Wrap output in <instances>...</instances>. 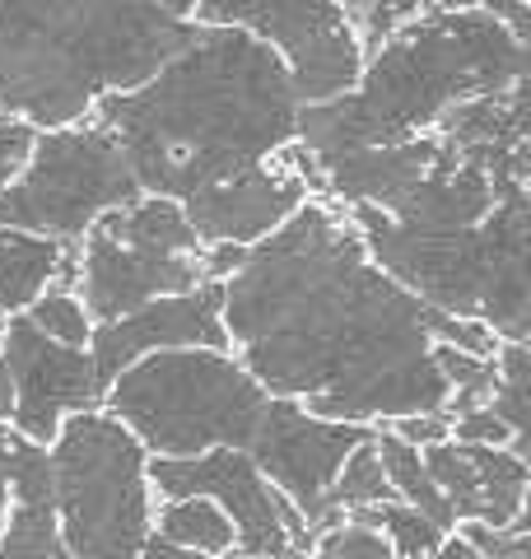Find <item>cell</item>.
<instances>
[{"mask_svg":"<svg viewBox=\"0 0 531 559\" xmlns=\"http://www.w3.org/2000/svg\"><path fill=\"white\" fill-rule=\"evenodd\" d=\"M220 289L228 349L271 396L335 425L448 411L429 308L374 266L341 205L308 197Z\"/></svg>","mask_w":531,"mask_h":559,"instance_id":"1","label":"cell"},{"mask_svg":"<svg viewBox=\"0 0 531 559\" xmlns=\"http://www.w3.org/2000/svg\"><path fill=\"white\" fill-rule=\"evenodd\" d=\"M304 103L285 61L243 28L197 24L187 47L131 94L94 108L127 154L140 197L187 201L238 173L271 164L298 135Z\"/></svg>","mask_w":531,"mask_h":559,"instance_id":"2","label":"cell"},{"mask_svg":"<svg viewBox=\"0 0 531 559\" xmlns=\"http://www.w3.org/2000/svg\"><path fill=\"white\" fill-rule=\"evenodd\" d=\"M527 80V38L481 10H424L364 61L359 84L298 112V145L312 159L434 135L467 98Z\"/></svg>","mask_w":531,"mask_h":559,"instance_id":"3","label":"cell"},{"mask_svg":"<svg viewBox=\"0 0 531 559\" xmlns=\"http://www.w3.org/2000/svg\"><path fill=\"white\" fill-rule=\"evenodd\" d=\"M197 24L154 0H0V112L33 131L94 117L187 47Z\"/></svg>","mask_w":531,"mask_h":559,"instance_id":"4","label":"cell"},{"mask_svg":"<svg viewBox=\"0 0 531 559\" xmlns=\"http://www.w3.org/2000/svg\"><path fill=\"white\" fill-rule=\"evenodd\" d=\"M354 224L374 266L387 271L405 294L448 318H471L489 326L499 341L527 345L531 331V197H504L481 224L452 234H424L387 219L374 205H350Z\"/></svg>","mask_w":531,"mask_h":559,"instance_id":"5","label":"cell"},{"mask_svg":"<svg viewBox=\"0 0 531 559\" xmlns=\"http://www.w3.org/2000/svg\"><path fill=\"white\" fill-rule=\"evenodd\" d=\"M108 415L154 457L247 448L271 392L224 349H154L108 382Z\"/></svg>","mask_w":531,"mask_h":559,"instance_id":"6","label":"cell"},{"mask_svg":"<svg viewBox=\"0 0 531 559\" xmlns=\"http://www.w3.org/2000/svg\"><path fill=\"white\" fill-rule=\"evenodd\" d=\"M51 443V503L70 559H135L150 540V452L108 411L70 415Z\"/></svg>","mask_w":531,"mask_h":559,"instance_id":"7","label":"cell"},{"mask_svg":"<svg viewBox=\"0 0 531 559\" xmlns=\"http://www.w3.org/2000/svg\"><path fill=\"white\" fill-rule=\"evenodd\" d=\"M140 197L127 154L98 121L38 131L24 168L0 187V229L80 242L94 224Z\"/></svg>","mask_w":531,"mask_h":559,"instance_id":"8","label":"cell"},{"mask_svg":"<svg viewBox=\"0 0 531 559\" xmlns=\"http://www.w3.org/2000/svg\"><path fill=\"white\" fill-rule=\"evenodd\" d=\"M197 24L243 28L285 61L298 103H331L359 84V38L331 0H201Z\"/></svg>","mask_w":531,"mask_h":559,"instance_id":"9","label":"cell"},{"mask_svg":"<svg viewBox=\"0 0 531 559\" xmlns=\"http://www.w3.org/2000/svg\"><path fill=\"white\" fill-rule=\"evenodd\" d=\"M145 476L164 499H220L234 522V546L247 559H308L312 527L294 503L238 448H210L201 457H154Z\"/></svg>","mask_w":531,"mask_h":559,"instance_id":"10","label":"cell"},{"mask_svg":"<svg viewBox=\"0 0 531 559\" xmlns=\"http://www.w3.org/2000/svg\"><path fill=\"white\" fill-rule=\"evenodd\" d=\"M374 433L364 425H335V419H317L304 411V401L271 396L252 429V443L243 452L252 457V466L285 495L298 513L308 518V527L322 513V499L335 480V471L345 466V457L359 443H368Z\"/></svg>","mask_w":531,"mask_h":559,"instance_id":"11","label":"cell"},{"mask_svg":"<svg viewBox=\"0 0 531 559\" xmlns=\"http://www.w3.org/2000/svg\"><path fill=\"white\" fill-rule=\"evenodd\" d=\"M0 359L14 378V433L28 443L47 448L61 433L66 415L98 411L103 382L88 359V349H70L47 341L24 312L5 318V336H0Z\"/></svg>","mask_w":531,"mask_h":559,"instance_id":"12","label":"cell"},{"mask_svg":"<svg viewBox=\"0 0 531 559\" xmlns=\"http://www.w3.org/2000/svg\"><path fill=\"white\" fill-rule=\"evenodd\" d=\"M220 308H224V289L197 285L187 294L154 299L117 322H94L88 359L98 369L103 392H108V382L121 369H131L135 359L154 355V349H224L228 355V331L220 322Z\"/></svg>","mask_w":531,"mask_h":559,"instance_id":"13","label":"cell"},{"mask_svg":"<svg viewBox=\"0 0 531 559\" xmlns=\"http://www.w3.org/2000/svg\"><path fill=\"white\" fill-rule=\"evenodd\" d=\"M205 285L197 257H150L108 234L88 229L80 238V304L94 322H117L168 294H187Z\"/></svg>","mask_w":531,"mask_h":559,"instance_id":"14","label":"cell"},{"mask_svg":"<svg viewBox=\"0 0 531 559\" xmlns=\"http://www.w3.org/2000/svg\"><path fill=\"white\" fill-rule=\"evenodd\" d=\"M531 84L518 80L499 94H481L438 117L434 140L442 154L485 168L494 182L518 191L531 178Z\"/></svg>","mask_w":531,"mask_h":559,"instance_id":"15","label":"cell"},{"mask_svg":"<svg viewBox=\"0 0 531 559\" xmlns=\"http://www.w3.org/2000/svg\"><path fill=\"white\" fill-rule=\"evenodd\" d=\"M304 201H308V187L271 159V164L238 173V178H228L220 187L191 191V197L177 205H182L187 224L197 229L201 248H210V242L252 248L266 234H275Z\"/></svg>","mask_w":531,"mask_h":559,"instance_id":"16","label":"cell"},{"mask_svg":"<svg viewBox=\"0 0 531 559\" xmlns=\"http://www.w3.org/2000/svg\"><path fill=\"white\" fill-rule=\"evenodd\" d=\"M424 471L442 489L452 518L481 522V527H512L527 503V457L508 448H481L442 439L420 448Z\"/></svg>","mask_w":531,"mask_h":559,"instance_id":"17","label":"cell"},{"mask_svg":"<svg viewBox=\"0 0 531 559\" xmlns=\"http://www.w3.org/2000/svg\"><path fill=\"white\" fill-rule=\"evenodd\" d=\"M434 159H438L434 135H415V140H401V145L331 154V159H317V201H331L341 210H350V205L387 210L429 173Z\"/></svg>","mask_w":531,"mask_h":559,"instance_id":"18","label":"cell"},{"mask_svg":"<svg viewBox=\"0 0 531 559\" xmlns=\"http://www.w3.org/2000/svg\"><path fill=\"white\" fill-rule=\"evenodd\" d=\"M518 191H527V187H518ZM518 191L499 187L485 168L462 164V159H452V154L438 150V159L429 164V173H424V178L405 191L397 205H387L382 215L405 224V229L452 234V229H471V224H481L504 197H518Z\"/></svg>","mask_w":531,"mask_h":559,"instance_id":"19","label":"cell"},{"mask_svg":"<svg viewBox=\"0 0 531 559\" xmlns=\"http://www.w3.org/2000/svg\"><path fill=\"white\" fill-rule=\"evenodd\" d=\"M5 480H10V495H14V513H10V527L0 532V559H70V550L57 536L47 448L10 433Z\"/></svg>","mask_w":531,"mask_h":559,"instance_id":"20","label":"cell"},{"mask_svg":"<svg viewBox=\"0 0 531 559\" xmlns=\"http://www.w3.org/2000/svg\"><path fill=\"white\" fill-rule=\"evenodd\" d=\"M94 229L108 234L113 242H127L135 252H150V257H197L201 252L197 229L187 224L182 205L168 197H135L131 205L108 210Z\"/></svg>","mask_w":531,"mask_h":559,"instance_id":"21","label":"cell"},{"mask_svg":"<svg viewBox=\"0 0 531 559\" xmlns=\"http://www.w3.org/2000/svg\"><path fill=\"white\" fill-rule=\"evenodd\" d=\"M66 242L24 234V229H0V318H20L33 308V299L51 285L61 266Z\"/></svg>","mask_w":531,"mask_h":559,"instance_id":"22","label":"cell"},{"mask_svg":"<svg viewBox=\"0 0 531 559\" xmlns=\"http://www.w3.org/2000/svg\"><path fill=\"white\" fill-rule=\"evenodd\" d=\"M374 452L382 462V476H387V485H392V495L405 499V509H415L420 518H429L438 532L457 527V518L448 509V499H442V489L434 485L429 471H424L420 448L401 443L397 433H382V439H374Z\"/></svg>","mask_w":531,"mask_h":559,"instance_id":"23","label":"cell"},{"mask_svg":"<svg viewBox=\"0 0 531 559\" xmlns=\"http://www.w3.org/2000/svg\"><path fill=\"white\" fill-rule=\"evenodd\" d=\"M158 536L191 555H224L234 546V522L205 499H168L158 513Z\"/></svg>","mask_w":531,"mask_h":559,"instance_id":"24","label":"cell"},{"mask_svg":"<svg viewBox=\"0 0 531 559\" xmlns=\"http://www.w3.org/2000/svg\"><path fill=\"white\" fill-rule=\"evenodd\" d=\"M494 364H499V388L489 396V411L499 415V425L512 433L508 452L527 457V345L504 341Z\"/></svg>","mask_w":531,"mask_h":559,"instance_id":"25","label":"cell"},{"mask_svg":"<svg viewBox=\"0 0 531 559\" xmlns=\"http://www.w3.org/2000/svg\"><path fill=\"white\" fill-rule=\"evenodd\" d=\"M345 522L354 527H368V532H387V540L405 555V559H420V555H434L442 546V532L434 527L429 518H420L415 509L405 503H378V509H359V513H345Z\"/></svg>","mask_w":531,"mask_h":559,"instance_id":"26","label":"cell"},{"mask_svg":"<svg viewBox=\"0 0 531 559\" xmlns=\"http://www.w3.org/2000/svg\"><path fill=\"white\" fill-rule=\"evenodd\" d=\"M24 318L38 326L47 341L70 345V349H84L88 336H94V318L84 312L80 294H70V289H51V285H47L38 299H33V308L24 312Z\"/></svg>","mask_w":531,"mask_h":559,"instance_id":"27","label":"cell"},{"mask_svg":"<svg viewBox=\"0 0 531 559\" xmlns=\"http://www.w3.org/2000/svg\"><path fill=\"white\" fill-rule=\"evenodd\" d=\"M429 10L424 0H368L364 14L354 20V38H359V51H364V61L374 57V51L392 38V33H401L411 20H420V14Z\"/></svg>","mask_w":531,"mask_h":559,"instance_id":"28","label":"cell"},{"mask_svg":"<svg viewBox=\"0 0 531 559\" xmlns=\"http://www.w3.org/2000/svg\"><path fill=\"white\" fill-rule=\"evenodd\" d=\"M424 326H429L434 345L462 349V355H475V359H494V355H499V345H504L489 326L471 322V318H448V312H438V308H429V318H424Z\"/></svg>","mask_w":531,"mask_h":559,"instance_id":"29","label":"cell"},{"mask_svg":"<svg viewBox=\"0 0 531 559\" xmlns=\"http://www.w3.org/2000/svg\"><path fill=\"white\" fill-rule=\"evenodd\" d=\"M312 559H392V546L382 540V532L354 527V522H341L312 540Z\"/></svg>","mask_w":531,"mask_h":559,"instance_id":"30","label":"cell"},{"mask_svg":"<svg viewBox=\"0 0 531 559\" xmlns=\"http://www.w3.org/2000/svg\"><path fill=\"white\" fill-rule=\"evenodd\" d=\"M467 546L481 555V559H527L531 540H527V522L518 518L512 527H481V522H471L467 527Z\"/></svg>","mask_w":531,"mask_h":559,"instance_id":"31","label":"cell"},{"mask_svg":"<svg viewBox=\"0 0 531 559\" xmlns=\"http://www.w3.org/2000/svg\"><path fill=\"white\" fill-rule=\"evenodd\" d=\"M448 419H452V433H448V439H457V443H481V448H508V443H512V433L499 425V415H494L489 406L448 415Z\"/></svg>","mask_w":531,"mask_h":559,"instance_id":"32","label":"cell"},{"mask_svg":"<svg viewBox=\"0 0 531 559\" xmlns=\"http://www.w3.org/2000/svg\"><path fill=\"white\" fill-rule=\"evenodd\" d=\"M387 433H397L401 443H411V448H429V443H442L452 433V419L448 411H438V415H405V419H392L387 425Z\"/></svg>","mask_w":531,"mask_h":559,"instance_id":"33","label":"cell"},{"mask_svg":"<svg viewBox=\"0 0 531 559\" xmlns=\"http://www.w3.org/2000/svg\"><path fill=\"white\" fill-rule=\"evenodd\" d=\"M429 10H481L504 20L518 38H527V0H424Z\"/></svg>","mask_w":531,"mask_h":559,"instance_id":"34","label":"cell"},{"mask_svg":"<svg viewBox=\"0 0 531 559\" xmlns=\"http://www.w3.org/2000/svg\"><path fill=\"white\" fill-rule=\"evenodd\" d=\"M243 261H247V248H238V242H210V248L197 252V266H201L205 285H224Z\"/></svg>","mask_w":531,"mask_h":559,"instance_id":"35","label":"cell"},{"mask_svg":"<svg viewBox=\"0 0 531 559\" xmlns=\"http://www.w3.org/2000/svg\"><path fill=\"white\" fill-rule=\"evenodd\" d=\"M135 559H197V555H191V550H182V546H173V540H164V536H158V540H145V546H140V555Z\"/></svg>","mask_w":531,"mask_h":559,"instance_id":"36","label":"cell"},{"mask_svg":"<svg viewBox=\"0 0 531 559\" xmlns=\"http://www.w3.org/2000/svg\"><path fill=\"white\" fill-rule=\"evenodd\" d=\"M5 452H10V429L0 425V532H5V509H10V480H5Z\"/></svg>","mask_w":531,"mask_h":559,"instance_id":"37","label":"cell"},{"mask_svg":"<svg viewBox=\"0 0 531 559\" xmlns=\"http://www.w3.org/2000/svg\"><path fill=\"white\" fill-rule=\"evenodd\" d=\"M158 10L168 14V20H182V24H197V5L201 0H154Z\"/></svg>","mask_w":531,"mask_h":559,"instance_id":"38","label":"cell"},{"mask_svg":"<svg viewBox=\"0 0 531 559\" xmlns=\"http://www.w3.org/2000/svg\"><path fill=\"white\" fill-rule=\"evenodd\" d=\"M14 415V378L5 369V359H0V425Z\"/></svg>","mask_w":531,"mask_h":559,"instance_id":"39","label":"cell"},{"mask_svg":"<svg viewBox=\"0 0 531 559\" xmlns=\"http://www.w3.org/2000/svg\"><path fill=\"white\" fill-rule=\"evenodd\" d=\"M434 559H481V555H475V550L467 546V540L457 536V540H442V546L434 550Z\"/></svg>","mask_w":531,"mask_h":559,"instance_id":"40","label":"cell"},{"mask_svg":"<svg viewBox=\"0 0 531 559\" xmlns=\"http://www.w3.org/2000/svg\"><path fill=\"white\" fill-rule=\"evenodd\" d=\"M331 5H335V10H341V14H345V20L354 24V20H359V14H364V5H368V0H331Z\"/></svg>","mask_w":531,"mask_h":559,"instance_id":"41","label":"cell"},{"mask_svg":"<svg viewBox=\"0 0 531 559\" xmlns=\"http://www.w3.org/2000/svg\"><path fill=\"white\" fill-rule=\"evenodd\" d=\"M0 336H5V318H0Z\"/></svg>","mask_w":531,"mask_h":559,"instance_id":"42","label":"cell"}]
</instances>
